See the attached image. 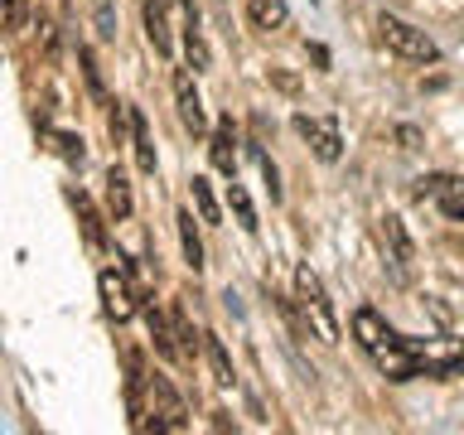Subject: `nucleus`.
Returning <instances> with one entry per match:
<instances>
[{"mask_svg":"<svg viewBox=\"0 0 464 435\" xmlns=\"http://www.w3.org/2000/svg\"><path fill=\"white\" fill-rule=\"evenodd\" d=\"M188 188H194V208H198V223H218V218H223V213H218V198H213L208 179H198V174H194V184H188Z\"/></svg>","mask_w":464,"mask_h":435,"instance_id":"22","label":"nucleus"},{"mask_svg":"<svg viewBox=\"0 0 464 435\" xmlns=\"http://www.w3.org/2000/svg\"><path fill=\"white\" fill-rule=\"evenodd\" d=\"M39 39H44V53L53 58V24H49V14H39Z\"/></svg>","mask_w":464,"mask_h":435,"instance_id":"32","label":"nucleus"},{"mask_svg":"<svg viewBox=\"0 0 464 435\" xmlns=\"http://www.w3.org/2000/svg\"><path fill=\"white\" fill-rule=\"evenodd\" d=\"M145 39H150V49L160 58L174 53V39H169V24H165V5H160V0H145Z\"/></svg>","mask_w":464,"mask_h":435,"instance_id":"14","label":"nucleus"},{"mask_svg":"<svg viewBox=\"0 0 464 435\" xmlns=\"http://www.w3.org/2000/svg\"><path fill=\"white\" fill-rule=\"evenodd\" d=\"M261 174H266V194H271V203H276V198H281V174H276L271 155H261Z\"/></svg>","mask_w":464,"mask_h":435,"instance_id":"29","label":"nucleus"},{"mask_svg":"<svg viewBox=\"0 0 464 435\" xmlns=\"http://www.w3.org/2000/svg\"><path fill=\"white\" fill-rule=\"evenodd\" d=\"M246 14H252L256 29H281L285 24V0H246Z\"/></svg>","mask_w":464,"mask_h":435,"instance_id":"19","label":"nucleus"},{"mask_svg":"<svg viewBox=\"0 0 464 435\" xmlns=\"http://www.w3.org/2000/svg\"><path fill=\"white\" fill-rule=\"evenodd\" d=\"M130 145H136V165L145 174H155V140H150V126H145L140 107H130Z\"/></svg>","mask_w":464,"mask_h":435,"instance_id":"15","label":"nucleus"},{"mask_svg":"<svg viewBox=\"0 0 464 435\" xmlns=\"http://www.w3.org/2000/svg\"><path fill=\"white\" fill-rule=\"evenodd\" d=\"M310 58L319 63V72H329V49H324V44H310Z\"/></svg>","mask_w":464,"mask_h":435,"instance_id":"33","label":"nucleus"},{"mask_svg":"<svg viewBox=\"0 0 464 435\" xmlns=\"http://www.w3.org/2000/svg\"><path fill=\"white\" fill-rule=\"evenodd\" d=\"M420 353H426V372L420 377H435V382H455V377H464V339H445L440 348L420 343Z\"/></svg>","mask_w":464,"mask_h":435,"instance_id":"8","label":"nucleus"},{"mask_svg":"<svg viewBox=\"0 0 464 435\" xmlns=\"http://www.w3.org/2000/svg\"><path fill=\"white\" fill-rule=\"evenodd\" d=\"M295 130H300L304 140H310L314 160H324V165H339L343 136H339V121H334V116H295Z\"/></svg>","mask_w":464,"mask_h":435,"instance_id":"4","label":"nucleus"},{"mask_svg":"<svg viewBox=\"0 0 464 435\" xmlns=\"http://www.w3.org/2000/svg\"><path fill=\"white\" fill-rule=\"evenodd\" d=\"M92 10H97V34H102V39H111V34H116L111 5H107V0H92Z\"/></svg>","mask_w":464,"mask_h":435,"instance_id":"26","label":"nucleus"},{"mask_svg":"<svg viewBox=\"0 0 464 435\" xmlns=\"http://www.w3.org/2000/svg\"><path fill=\"white\" fill-rule=\"evenodd\" d=\"M24 29V0H5V34H20Z\"/></svg>","mask_w":464,"mask_h":435,"instance_id":"27","label":"nucleus"},{"mask_svg":"<svg viewBox=\"0 0 464 435\" xmlns=\"http://www.w3.org/2000/svg\"><path fill=\"white\" fill-rule=\"evenodd\" d=\"M372 358H377V368H382L387 382H411V377L426 372V353H420V343L416 339H397V334H392Z\"/></svg>","mask_w":464,"mask_h":435,"instance_id":"3","label":"nucleus"},{"mask_svg":"<svg viewBox=\"0 0 464 435\" xmlns=\"http://www.w3.org/2000/svg\"><path fill=\"white\" fill-rule=\"evenodd\" d=\"M435 203L445 208V218H455V223H464V179H455V184H450V188H445V194L435 198Z\"/></svg>","mask_w":464,"mask_h":435,"instance_id":"23","label":"nucleus"},{"mask_svg":"<svg viewBox=\"0 0 464 435\" xmlns=\"http://www.w3.org/2000/svg\"><path fill=\"white\" fill-rule=\"evenodd\" d=\"M130 179H126V169L121 165H111L107 169V213H111V223H126L130 218Z\"/></svg>","mask_w":464,"mask_h":435,"instance_id":"13","label":"nucleus"},{"mask_svg":"<svg viewBox=\"0 0 464 435\" xmlns=\"http://www.w3.org/2000/svg\"><path fill=\"white\" fill-rule=\"evenodd\" d=\"M271 82L281 87L285 97H295V92H300V78H295V72H285V68H271Z\"/></svg>","mask_w":464,"mask_h":435,"instance_id":"28","label":"nucleus"},{"mask_svg":"<svg viewBox=\"0 0 464 435\" xmlns=\"http://www.w3.org/2000/svg\"><path fill=\"white\" fill-rule=\"evenodd\" d=\"M397 140H401V150H420V130L416 126H397Z\"/></svg>","mask_w":464,"mask_h":435,"instance_id":"31","label":"nucleus"},{"mask_svg":"<svg viewBox=\"0 0 464 435\" xmlns=\"http://www.w3.org/2000/svg\"><path fill=\"white\" fill-rule=\"evenodd\" d=\"M97 290H102V304H107V314L116 319V324H126V319L140 310V300H145L121 271H102V276H97Z\"/></svg>","mask_w":464,"mask_h":435,"instance_id":"5","label":"nucleus"},{"mask_svg":"<svg viewBox=\"0 0 464 435\" xmlns=\"http://www.w3.org/2000/svg\"><path fill=\"white\" fill-rule=\"evenodd\" d=\"M208 155H213L218 174H227V179H237V130H232V116H223V121H218L213 140H208Z\"/></svg>","mask_w":464,"mask_h":435,"instance_id":"10","label":"nucleus"},{"mask_svg":"<svg viewBox=\"0 0 464 435\" xmlns=\"http://www.w3.org/2000/svg\"><path fill=\"white\" fill-rule=\"evenodd\" d=\"M295 300L304 310V324L319 343H339V319L329 310V295H324V281L310 271V266H295Z\"/></svg>","mask_w":464,"mask_h":435,"instance_id":"1","label":"nucleus"},{"mask_svg":"<svg viewBox=\"0 0 464 435\" xmlns=\"http://www.w3.org/2000/svg\"><path fill=\"white\" fill-rule=\"evenodd\" d=\"M426 310L435 314V324H440V329H450V324H455V314H450L445 304H440V295H426Z\"/></svg>","mask_w":464,"mask_h":435,"instance_id":"30","label":"nucleus"},{"mask_svg":"<svg viewBox=\"0 0 464 435\" xmlns=\"http://www.w3.org/2000/svg\"><path fill=\"white\" fill-rule=\"evenodd\" d=\"M174 107H179V121L194 130V136H203V130H208V111H203V97H198L194 72H188V68L174 72Z\"/></svg>","mask_w":464,"mask_h":435,"instance_id":"7","label":"nucleus"},{"mask_svg":"<svg viewBox=\"0 0 464 435\" xmlns=\"http://www.w3.org/2000/svg\"><path fill=\"white\" fill-rule=\"evenodd\" d=\"M44 140H49V150H53L58 160H68V165H82V160H87V145H82V136H72V130L44 126Z\"/></svg>","mask_w":464,"mask_h":435,"instance_id":"16","label":"nucleus"},{"mask_svg":"<svg viewBox=\"0 0 464 435\" xmlns=\"http://www.w3.org/2000/svg\"><path fill=\"white\" fill-rule=\"evenodd\" d=\"M72 208H78V223H82V237L92 252H107V227H102V213H97V203L82 194V188H72Z\"/></svg>","mask_w":464,"mask_h":435,"instance_id":"11","label":"nucleus"},{"mask_svg":"<svg viewBox=\"0 0 464 435\" xmlns=\"http://www.w3.org/2000/svg\"><path fill=\"white\" fill-rule=\"evenodd\" d=\"M78 63H82V78H87V87H92V97H97V102H107V87H102V72H97L92 49H78Z\"/></svg>","mask_w":464,"mask_h":435,"instance_id":"24","label":"nucleus"},{"mask_svg":"<svg viewBox=\"0 0 464 435\" xmlns=\"http://www.w3.org/2000/svg\"><path fill=\"white\" fill-rule=\"evenodd\" d=\"M227 208H232V218H237V227H242V232H256V227H261V223H256L252 198H246V188H242L237 179L227 184Z\"/></svg>","mask_w":464,"mask_h":435,"instance_id":"20","label":"nucleus"},{"mask_svg":"<svg viewBox=\"0 0 464 435\" xmlns=\"http://www.w3.org/2000/svg\"><path fill=\"white\" fill-rule=\"evenodd\" d=\"M145 387H150V411H155L160 420H165L169 430H184V426H188V406H184L179 392H174L169 377L150 372V382H145Z\"/></svg>","mask_w":464,"mask_h":435,"instance_id":"6","label":"nucleus"},{"mask_svg":"<svg viewBox=\"0 0 464 435\" xmlns=\"http://www.w3.org/2000/svg\"><path fill=\"white\" fill-rule=\"evenodd\" d=\"M174 227H179V246H184V261L194 271H203V242H198V227H194V213L179 208V218H174Z\"/></svg>","mask_w":464,"mask_h":435,"instance_id":"17","label":"nucleus"},{"mask_svg":"<svg viewBox=\"0 0 464 435\" xmlns=\"http://www.w3.org/2000/svg\"><path fill=\"white\" fill-rule=\"evenodd\" d=\"M382 242H387V261H392V271H397V281H411L416 246H411V237H406V227H401L397 213L382 218Z\"/></svg>","mask_w":464,"mask_h":435,"instance_id":"9","label":"nucleus"},{"mask_svg":"<svg viewBox=\"0 0 464 435\" xmlns=\"http://www.w3.org/2000/svg\"><path fill=\"white\" fill-rule=\"evenodd\" d=\"M203 353H208V368H213V382L218 387H232L237 382V372H232V358H227V348H223V339H203Z\"/></svg>","mask_w":464,"mask_h":435,"instance_id":"18","label":"nucleus"},{"mask_svg":"<svg viewBox=\"0 0 464 435\" xmlns=\"http://www.w3.org/2000/svg\"><path fill=\"white\" fill-rule=\"evenodd\" d=\"M450 184H455V174H426V179H416V198H440Z\"/></svg>","mask_w":464,"mask_h":435,"instance_id":"25","label":"nucleus"},{"mask_svg":"<svg viewBox=\"0 0 464 435\" xmlns=\"http://www.w3.org/2000/svg\"><path fill=\"white\" fill-rule=\"evenodd\" d=\"M169 319H174V339H179V353H184V358H194V348H198L203 339H208V334H198L194 324H188L184 304H174V314H169Z\"/></svg>","mask_w":464,"mask_h":435,"instance_id":"21","label":"nucleus"},{"mask_svg":"<svg viewBox=\"0 0 464 435\" xmlns=\"http://www.w3.org/2000/svg\"><path fill=\"white\" fill-rule=\"evenodd\" d=\"M377 39H382L397 58H406V63H435V58H440V49H435V39L426 29L406 24L397 14H377Z\"/></svg>","mask_w":464,"mask_h":435,"instance_id":"2","label":"nucleus"},{"mask_svg":"<svg viewBox=\"0 0 464 435\" xmlns=\"http://www.w3.org/2000/svg\"><path fill=\"white\" fill-rule=\"evenodd\" d=\"M353 339L368 348V353H377L392 334H387V324H382V314L372 310V304H362V310H353Z\"/></svg>","mask_w":464,"mask_h":435,"instance_id":"12","label":"nucleus"}]
</instances>
